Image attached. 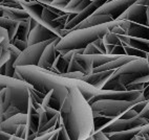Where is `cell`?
Here are the masks:
<instances>
[{"label": "cell", "instance_id": "34", "mask_svg": "<svg viewBox=\"0 0 149 140\" xmlns=\"http://www.w3.org/2000/svg\"><path fill=\"white\" fill-rule=\"evenodd\" d=\"M138 116V112L134 110V109L130 108V109H128L127 111H125L124 113L122 114V116H121V118H133V117H136Z\"/></svg>", "mask_w": 149, "mask_h": 140}, {"label": "cell", "instance_id": "41", "mask_svg": "<svg viewBox=\"0 0 149 140\" xmlns=\"http://www.w3.org/2000/svg\"><path fill=\"white\" fill-rule=\"evenodd\" d=\"M136 3L139 4H143V6H149V0H136Z\"/></svg>", "mask_w": 149, "mask_h": 140}, {"label": "cell", "instance_id": "28", "mask_svg": "<svg viewBox=\"0 0 149 140\" xmlns=\"http://www.w3.org/2000/svg\"><path fill=\"white\" fill-rule=\"evenodd\" d=\"M72 71H81L82 72V69H81L80 65L77 63V61L74 60V56L72 58L69 60L68 62V67H67V72H72Z\"/></svg>", "mask_w": 149, "mask_h": 140}, {"label": "cell", "instance_id": "17", "mask_svg": "<svg viewBox=\"0 0 149 140\" xmlns=\"http://www.w3.org/2000/svg\"><path fill=\"white\" fill-rule=\"evenodd\" d=\"M0 26L6 29L8 34V40H10V43H11L14 40V38H15V36H16L17 29H18L19 26V22L12 20L10 18H6V17L0 16Z\"/></svg>", "mask_w": 149, "mask_h": 140}, {"label": "cell", "instance_id": "24", "mask_svg": "<svg viewBox=\"0 0 149 140\" xmlns=\"http://www.w3.org/2000/svg\"><path fill=\"white\" fill-rule=\"evenodd\" d=\"M123 49H124V53H125V54H127V56L136 57V58H146V59H148L149 52H146V51L140 50V49L133 48V47H131V46H128V45H123Z\"/></svg>", "mask_w": 149, "mask_h": 140}, {"label": "cell", "instance_id": "7", "mask_svg": "<svg viewBox=\"0 0 149 140\" xmlns=\"http://www.w3.org/2000/svg\"><path fill=\"white\" fill-rule=\"evenodd\" d=\"M116 20H127L142 25H149V6L134 2L128 6Z\"/></svg>", "mask_w": 149, "mask_h": 140}, {"label": "cell", "instance_id": "9", "mask_svg": "<svg viewBox=\"0 0 149 140\" xmlns=\"http://www.w3.org/2000/svg\"><path fill=\"white\" fill-rule=\"evenodd\" d=\"M136 1V0H108L102 4L95 13L108 15L111 17L112 20H116L128 6H130Z\"/></svg>", "mask_w": 149, "mask_h": 140}, {"label": "cell", "instance_id": "23", "mask_svg": "<svg viewBox=\"0 0 149 140\" xmlns=\"http://www.w3.org/2000/svg\"><path fill=\"white\" fill-rule=\"evenodd\" d=\"M10 58V40L6 38L0 43V67L4 65Z\"/></svg>", "mask_w": 149, "mask_h": 140}, {"label": "cell", "instance_id": "1", "mask_svg": "<svg viewBox=\"0 0 149 140\" xmlns=\"http://www.w3.org/2000/svg\"><path fill=\"white\" fill-rule=\"evenodd\" d=\"M15 71L18 72L21 79L29 83L36 91L44 95L48 91L53 90L48 107H52L58 111H60L63 106L68 94L67 88L70 86H76L87 101L96 95L100 90L82 79L64 77L61 74L55 73L48 69L41 68L37 65L15 66Z\"/></svg>", "mask_w": 149, "mask_h": 140}, {"label": "cell", "instance_id": "38", "mask_svg": "<svg viewBox=\"0 0 149 140\" xmlns=\"http://www.w3.org/2000/svg\"><path fill=\"white\" fill-rule=\"evenodd\" d=\"M6 38H8V32H6V29H4L3 27L0 26V43L2 42Z\"/></svg>", "mask_w": 149, "mask_h": 140}, {"label": "cell", "instance_id": "42", "mask_svg": "<svg viewBox=\"0 0 149 140\" xmlns=\"http://www.w3.org/2000/svg\"><path fill=\"white\" fill-rule=\"evenodd\" d=\"M37 24H38V22H37V21H35L34 19H31V29L34 28V27L36 26Z\"/></svg>", "mask_w": 149, "mask_h": 140}, {"label": "cell", "instance_id": "36", "mask_svg": "<svg viewBox=\"0 0 149 140\" xmlns=\"http://www.w3.org/2000/svg\"><path fill=\"white\" fill-rule=\"evenodd\" d=\"M6 139H14V140H19L20 138H18L17 136L13 134H10V133L3 132V131H0V140H6Z\"/></svg>", "mask_w": 149, "mask_h": 140}, {"label": "cell", "instance_id": "25", "mask_svg": "<svg viewBox=\"0 0 149 140\" xmlns=\"http://www.w3.org/2000/svg\"><path fill=\"white\" fill-rule=\"evenodd\" d=\"M102 89H105V90H118V91H121V90H126L125 89V86L122 85L120 82H119V79L118 77H115V79H109L105 85L103 86Z\"/></svg>", "mask_w": 149, "mask_h": 140}, {"label": "cell", "instance_id": "27", "mask_svg": "<svg viewBox=\"0 0 149 140\" xmlns=\"http://www.w3.org/2000/svg\"><path fill=\"white\" fill-rule=\"evenodd\" d=\"M149 83H130L125 86L126 90L129 91H143L144 88L148 86Z\"/></svg>", "mask_w": 149, "mask_h": 140}, {"label": "cell", "instance_id": "2", "mask_svg": "<svg viewBox=\"0 0 149 140\" xmlns=\"http://www.w3.org/2000/svg\"><path fill=\"white\" fill-rule=\"evenodd\" d=\"M68 89L69 111L61 114L62 120L70 140H84L93 134V116L91 105L76 86Z\"/></svg>", "mask_w": 149, "mask_h": 140}, {"label": "cell", "instance_id": "37", "mask_svg": "<svg viewBox=\"0 0 149 140\" xmlns=\"http://www.w3.org/2000/svg\"><path fill=\"white\" fill-rule=\"evenodd\" d=\"M138 116L142 117V118H146V119L149 118V105H148V103H146V105H145V107L142 109L141 111L139 112Z\"/></svg>", "mask_w": 149, "mask_h": 140}, {"label": "cell", "instance_id": "32", "mask_svg": "<svg viewBox=\"0 0 149 140\" xmlns=\"http://www.w3.org/2000/svg\"><path fill=\"white\" fill-rule=\"evenodd\" d=\"M11 44H13L15 47H17L20 51H22L23 49H25V48L27 47V44L25 41H22V40H19V39H15L13 40L11 42Z\"/></svg>", "mask_w": 149, "mask_h": 140}, {"label": "cell", "instance_id": "40", "mask_svg": "<svg viewBox=\"0 0 149 140\" xmlns=\"http://www.w3.org/2000/svg\"><path fill=\"white\" fill-rule=\"evenodd\" d=\"M36 1L42 3L43 6H49V4L53 2V0H36Z\"/></svg>", "mask_w": 149, "mask_h": 140}, {"label": "cell", "instance_id": "35", "mask_svg": "<svg viewBox=\"0 0 149 140\" xmlns=\"http://www.w3.org/2000/svg\"><path fill=\"white\" fill-rule=\"evenodd\" d=\"M91 3V0H82L79 4H78L76 8H74V14H78V13H80L81 11H82L83 8H86V6H88Z\"/></svg>", "mask_w": 149, "mask_h": 140}, {"label": "cell", "instance_id": "30", "mask_svg": "<svg viewBox=\"0 0 149 140\" xmlns=\"http://www.w3.org/2000/svg\"><path fill=\"white\" fill-rule=\"evenodd\" d=\"M4 90H6V87L0 85V122L3 121V113H4V106H3Z\"/></svg>", "mask_w": 149, "mask_h": 140}, {"label": "cell", "instance_id": "29", "mask_svg": "<svg viewBox=\"0 0 149 140\" xmlns=\"http://www.w3.org/2000/svg\"><path fill=\"white\" fill-rule=\"evenodd\" d=\"M69 1H70V0H53V2H52L49 6H54V8H57V10H60V11L63 12L64 8L68 4Z\"/></svg>", "mask_w": 149, "mask_h": 140}, {"label": "cell", "instance_id": "43", "mask_svg": "<svg viewBox=\"0 0 149 140\" xmlns=\"http://www.w3.org/2000/svg\"><path fill=\"white\" fill-rule=\"evenodd\" d=\"M91 1H93V0H91Z\"/></svg>", "mask_w": 149, "mask_h": 140}, {"label": "cell", "instance_id": "15", "mask_svg": "<svg viewBox=\"0 0 149 140\" xmlns=\"http://www.w3.org/2000/svg\"><path fill=\"white\" fill-rule=\"evenodd\" d=\"M112 21V18L108 15H104V14H96L93 13L89 17L85 18L84 20L80 22V23L76 25L72 29H78V28H85V27H91L95 26V25H99V24L107 23V22Z\"/></svg>", "mask_w": 149, "mask_h": 140}, {"label": "cell", "instance_id": "11", "mask_svg": "<svg viewBox=\"0 0 149 140\" xmlns=\"http://www.w3.org/2000/svg\"><path fill=\"white\" fill-rule=\"evenodd\" d=\"M60 39H61L60 37H57L56 39L52 40L51 42L46 45L45 48L43 49L42 53H41L37 66L44 69H49L53 66V63L57 57L56 44L60 41Z\"/></svg>", "mask_w": 149, "mask_h": 140}, {"label": "cell", "instance_id": "16", "mask_svg": "<svg viewBox=\"0 0 149 140\" xmlns=\"http://www.w3.org/2000/svg\"><path fill=\"white\" fill-rule=\"evenodd\" d=\"M74 60L77 61V63L80 65L82 72L84 74H89L93 72V54H85V53H79L76 52L74 54Z\"/></svg>", "mask_w": 149, "mask_h": 140}, {"label": "cell", "instance_id": "4", "mask_svg": "<svg viewBox=\"0 0 149 140\" xmlns=\"http://www.w3.org/2000/svg\"><path fill=\"white\" fill-rule=\"evenodd\" d=\"M141 101H116V99H99L91 103L93 117H103L107 119L120 118L122 114L133 105Z\"/></svg>", "mask_w": 149, "mask_h": 140}, {"label": "cell", "instance_id": "8", "mask_svg": "<svg viewBox=\"0 0 149 140\" xmlns=\"http://www.w3.org/2000/svg\"><path fill=\"white\" fill-rule=\"evenodd\" d=\"M136 72L148 73L149 72L148 59L136 58V59H134V60H131V61L127 62V63H125L124 65L120 66L119 68L115 69L109 79H115V77H120L121 74L136 73Z\"/></svg>", "mask_w": 149, "mask_h": 140}, {"label": "cell", "instance_id": "12", "mask_svg": "<svg viewBox=\"0 0 149 140\" xmlns=\"http://www.w3.org/2000/svg\"><path fill=\"white\" fill-rule=\"evenodd\" d=\"M57 37L58 36L54 34L53 32H51L48 28H46L45 26L38 23L34 28L31 29V32L29 34V38L26 40V44L29 46V45L43 42V41H46V40L56 39Z\"/></svg>", "mask_w": 149, "mask_h": 140}, {"label": "cell", "instance_id": "20", "mask_svg": "<svg viewBox=\"0 0 149 140\" xmlns=\"http://www.w3.org/2000/svg\"><path fill=\"white\" fill-rule=\"evenodd\" d=\"M31 17H29L27 20H24V21L19 22V26L17 29L16 36L15 38L19 40H22V41H25L26 42L27 38H29V34L31 32ZM14 38V39H15Z\"/></svg>", "mask_w": 149, "mask_h": 140}, {"label": "cell", "instance_id": "19", "mask_svg": "<svg viewBox=\"0 0 149 140\" xmlns=\"http://www.w3.org/2000/svg\"><path fill=\"white\" fill-rule=\"evenodd\" d=\"M140 128H133V129L125 130V131H120V132L115 133H107L105 134L108 139H132L134 135H136L140 131Z\"/></svg>", "mask_w": 149, "mask_h": 140}, {"label": "cell", "instance_id": "39", "mask_svg": "<svg viewBox=\"0 0 149 140\" xmlns=\"http://www.w3.org/2000/svg\"><path fill=\"white\" fill-rule=\"evenodd\" d=\"M143 96H144V98H145L146 101H149V89H148V86H146V87L144 88V90H143Z\"/></svg>", "mask_w": 149, "mask_h": 140}, {"label": "cell", "instance_id": "5", "mask_svg": "<svg viewBox=\"0 0 149 140\" xmlns=\"http://www.w3.org/2000/svg\"><path fill=\"white\" fill-rule=\"evenodd\" d=\"M54 40V39H53ZM52 40H46L43 42L36 43V44L29 45L25 49L19 53L14 66H25V65H37L41 53L45 46L51 42Z\"/></svg>", "mask_w": 149, "mask_h": 140}, {"label": "cell", "instance_id": "6", "mask_svg": "<svg viewBox=\"0 0 149 140\" xmlns=\"http://www.w3.org/2000/svg\"><path fill=\"white\" fill-rule=\"evenodd\" d=\"M149 123V119L142 118V117L136 116L133 118H115L110 119L107 123L102 128L100 131L107 134V133H115L120 132V131H125V130L133 129V128H138L144 126V124Z\"/></svg>", "mask_w": 149, "mask_h": 140}, {"label": "cell", "instance_id": "26", "mask_svg": "<svg viewBox=\"0 0 149 140\" xmlns=\"http://www.w3.org/2000/svg\"><path fill=\"white\" fill-rule=\"evenodd\" d=\"M102 40H103L104 45H120L121 44L120 40H119L117 34L111 32L110 30L104 34L103 37H102Z\"/></svg>", "mask_w": 149, "mask_h": 140}, {"label": "cell", "instance_id": "18", "mask_svg": "<svg viewBox=\"0 0 149 140\" xmlns=\"http://www.w3.org/2000/svg\"><path fill=\"white\" fill-rule=\"evenodd\" d=\"M148 32H149V28L146 25H142V24L130 22L129 28H128L126 34H127V36H130V37L148 39V34H149Z\"/></svg>", "mask_w": 149, "mask_h": 140}, {"label": "cell", "instance_id": "31", "mask_svg": "<svg viewBox=\"0 0 149 140\" xmlns=\"http://www.w3.org/2000/svg\"><path fill=\"white\" fill-rule=\"evenodd\" d=\"M57 140H70V138H69V135H68V133H67L65 127H64V124L59 128L58 138H57Z\"/></svg>", "mask_w": 149, "mask_h": 140}, {"label": "cell", "instance_id": "3", "mask_svg": "<svg viewBox=\"0 0 149 140\" xmlns=\"http://www.w3.org/2000/svg\"><path fill=\"white\" fill-rule=\"evenodd\" d=\"M118 24H119L118 20H112L107 23L99 24L95 26L72 29L64 37H62L60 41L56 44L57 53L63 54L68 50L84 49L88 43H91L95 40L102 38L106 32H108L112 27Z\"/></svg>", "mask_w": 149, "mask_h": 140}, {"label": "cell", "instance_id": "13", "mask_svg": "<svg viewBox=\"0 0 149 140\" xmlns=\"http://www.w3.org/2000/svg\"><path fill=\"white\" fill-rule=\"evenodd\" d=\"M113 70H104V71H97V72H91L89 74H84L83 77H81L80 79L84 81V82L88 83V84L93 85L98 89H102L105 83L107 82L112 74Z\"/></svg>", "mask_w": 149, "mask_h": 140}, {"label": "cell", "instance_id": "14", "mask_svg": "<svg viewBox=\"0 0 149 140\" xmlns=\"http://www.w3.org/2000/svg\"><path fill=\"white\" fill-rule=\"evenodd\" d=\"M26 122V113H17L0 122V131L15 134L19 124Z\"/></svg>", "mask_w": 149, "mask_h": 140}, {"label": "cell", "instance_id": "10", "mask_svg": "<svg viewBox=\"0 0 149 140\" xmlns=\"http://www.w3.org/2000/svg\"><path fill=\"white\" fill-rule=\"evenodd\" d=\"M106 1H108V0H93V1H91V3H89L86 8H83L80 13L76 14V15L65 24L64 28L68 29V30H72V29L74 28L76 25H78V24L80 23L82 20H84L85 18H87V17H89L91 15H93V14L95 13L102 4H104V3L106 2Z\"/></svg>", "mask_w": 149, "mask_h": 140}, {"label": "cell", "instance_id": "22", "mask_svg": "<svg viewBox=\"0 0 149 140\" xmlns=\"http://www.w3.org/2000/svg\"><path fill=\"white\" fill-rule=\"evenodd\" d=\"M119 57L120 56H117V54H107V53H97V54H93V68H97V67L101 66V65L107 63V62L112 61V60L119 58Z\"/></svg>", "mask_w": 149, "mask_h": 140}, {"label": "cell", "instance_id": "21", "mask_svg": "<svg viewBox=\"0 0 149 140\" xmlns=\"http://www.w3.org/2000/svg\"><path fill=\"white\" fill-rule=\"evenodd\" d=\"M126 45L131 46V47H133V48H136V49H140V50L149 52L148 39H142V38H136V37H130V36H128V41H127V44Z\"/></svg>", "mask_w": 149, "mask_h": 140}, {"label": "cell", "instance_id": "33", "mask_svg": "<svg viewBox=\"0 0 149 140\" xmlns=\"http://www.w3.org/2000/svg\"><path fill=\"white\" fill-rule=\"evenodd\" d=\"M83 53H85V54H97V53H100V52H99L98 49L93 46V43H88L85 46V48L83 49Z\"/></svg>", "mask_w": 149, "mask_h": 140}]
</instances>
